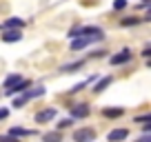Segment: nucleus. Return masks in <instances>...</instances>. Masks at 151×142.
Here are the masks:
<instances>
[{
	"label": "nucleus",
	"mask_w": 151,
	"mask_h": 142,
	"mask_svg": "<svg viewBox=\"0 0 151 142\" xmlns=\"http://www.w3.org/2000/svg\"><path fill=\"white\" fill-rule=\"evenodd\" d=\"M73 140L76 142H93L96 140V131L93 129H78L73 133Z\"/></svg>",
	"instance_id": "2"
},
{
	"label": "nucleus",
	"mask_w": 151,
	"mask_h": 142,
	"mask_svg": "<svg viewBox=\"0 0 151 142\" xmlns=\"http://www.w3.org/2000/svg\"><path fill=\"white\" fill-rule=\"evenodd\" d=\"M138 142H151V138L149 136H142V138H138Z\"/></svg>",
	"instance_id": "26"
},
{
	"label": "nucleus",
	"mask_w": 151,
	"mask_h": 142,
	"mask_svg": "<svg viewBox=\"0 0 151 142\" xmlns=\"http://www.w3.org/2000/svg\"><path fill=\"white\" fill-rule=\"evenodd\" d=\"M140 20L142 18H122V20H120V24H122V27H131V24H138Z\"/></svg>",
	"instance_id": "17"
},
{
	"label": "nucleus",
	"mask_w": 151,
	"mask_h": 142,
	"mask_svg": "<svg viewBox=\"0 0 151 142\" xmlns=\"http://www.w3.org/2000/svg\"><path fill=\"white\" fill-rule=\"evenodd\" d=\"M136 122H151V115H140V118H136Z\"/></svg>",
	"instance_id": "22"
},
{
	"label": "nucleus",
	"mask_w": 151,
	"mask_h": 142,
	"mask_svg": "<svg viewBox=\"0 0 151 142\" xmlns=\"http://www.w3.org/2000/svg\"><path fill=\"white\" fill-rule=\"evenodd\" d=\"M71 115L73 118H87L89 115V104H73L71 107Z\"/></svg>",
	"instance_id": "5"
},
{
	"label": "nucleus",
	"mask_w": 151,
	"mask_h": 142,
	"mask_svg": "<svg viewBox=\"0 0 151 142\" xmlns=\"http://www.w3.org/2000/svg\"><path fill=\"white\" fill-rule=\"evenodd\" d=\"M142 56L149 58V56H151V49H149V47H145V49H142Z\"/></svg>",
	"instance_id": "24"
},
{
	"label": "nucleus",
	"mask_w": 151,
	"mask_h": 142,
	"mask_svg": "<svg viewBox=\"0 0 151 142\" xmlns=\"http://www.w3.org/2000/svg\"><path fill=\"white\" fill-rule=\"evenodd\" d=\"M53 118H56V109H42V111L36 113V122L38 124H45V122H49V120H53Z\"/></svg>",
	"instance_id": "3"
},
{
	"label": "nucleus",
	"mask_w": 151,
	"mask_h": 142,
	"mask_svg": "<svg viewBox=\"0 0 151 142\" xmlns=\"http://www.w3.org/2000/svg\"><path fill=\"white\" fill-rule=\"evenodd\" d=\"M131 58H133V53L129 51V49H122L120 53H116V56H111V58H109V62H111L113 67H118V65H127V62L131 60Z\"/></svg>",
	"instance_id": "1"
},
{
	"label": "nucleus",
	"mask_w": 151,
	"mask_h": 142,
	"mask_svg": "<svg viewBox=\"0 0 151 142\" xmlns=\"http://www.w3.org/2000/svg\"><path fill=\"white\" fill-rule=\"evenodd\" d=\"M111 82H113V78H111V76H104V78H100V80L96 82V87H93V93H102V91L107 89V87L111 85Z\"/></svg>",
	"instance_id": "7"
},
{
	"label": "nucleus",
	"mask_w": 151,
	"mask_h": 142,
	"mask_svg": "<svg viewBox=\"0 0 151 142\" xmlns=\"http://www.w3.org/2000/svg\"><path fill=\"white\" fill-rule=\"evenodd\" d=\"M122 113H124V111L120 109V107H118V109H113V107H109V109H102V115H104V118H120Z\"/></svg>",
	"instance_id": "16"
},
{
	"label": "nucleus",
	"mask_w": 151,
	"mask_h": 142,
	"mask_svg": "<svg viewBox=\"0 0 151 142\" xmlns=\"http://www.w3.org/2000/svg\"><path fill=\"white\" fill-rule=\"evenodd\" d=\"M27 102H29V100L24 98V93H22V95H20V98H16V100H14V107H16V109H20V107H24V104H27Z\"/></svg>",
	"instance_id": "19"
},
{
	"label": "nucleus",
	"mask_w": 151,
	"mask_h": 142,
	"mask_svg": "<svg viewBox=\"0 0 151 142\" xmlns=\"http://www.w3.org/2000/svg\"><path fill=\"white\" fill-rule=\"evenodd\" d=\"M29 85H31V82H29V80H24V78H22V80H20L18 85L14 87V89H7L5 93H7V95H16V93H20V91H24V89H27Z\"/></svg>",
	"instance_id": "9"
},
{
	"label": "nucleus",
	"mask_w": 151,
	"mask_h": 142,
	"mask_svg": "<svg viewBox=\"0 0 151 142\" xmlns=\"http://www.w3.org/2000/svg\"><path fill=\"white\" fill-rule=\"evenodd\" d=\"M124 7H127V0H113V9H116V11L124 9Z\"/></svg>",
	"instance_id": "20"
},
{
	"label": "nucleus",
	"mask_w": 151,
	"mask_h": 142,
	"mask_svg": "<svg viewBox=\"0 0 151 142\" xmlns=\"http://www.w3.org/2000/svg\"><path fill=\"white\" fill-rule=\"evenodd\" d=\"M5 27L7 29H16V31H20V27H24V20L22 18H9L5 22Z\"/></svg>",
	"instance_id": "12"
},
{
	"label": "nucleus",
	"mask_w": 151,
	"mask_h": 142,
	"mask_svg": "<svg viewBox=\"0 0 151 142\" xmlns=\"http://www.w3.org/2000/svg\"><path fill=\"white\" fill-rule=\"evenodd\" d=\"M45 91H47L45 87H33V89L24 91V98H27V100H33V98H38V95H42Z\"/></svg>",
	"instance_id": "13"
},
{
	"label": "nucleus",
	"mask_w": 151,
	"mask_h": 142,
	"mask_svg": "<svg viewBox=\"0 0 151 142\" xmlns=\"http://www.w3.org/2000/svg\"><path fill=\"white\" fill-rule=\"evenodd\" d=\"M56 127H58V131H62V129H69V127H71V118H62L60 122L56 124Z\"/></svg>",
	"instance_id": "18"
},
{
	"label": "nucleus",
	"mask_w": 151,
	"mask_h": 142,
	"mask_svg": "<svg viewBox=\"0 0 151 142\" xmlns=\"http://www.w3.org/2000/svg\"><path fill=\"white\" fill-rule=\"evenodd\" d=\"M127 136H129L127 129H113V131H109L107 140H109V142H120V140H124Z\"/></svg>",
	"instance_id": "6"
},
{
	"label": "nucleus",
	"mask_w": 151,
	"mask_h": 142,
	"mask_svg": "<svg viewBox=\"0 0 151 142\" xmlns=\"http://www.w3.org/2000/svg\"><path fill=\"white\" fill-rule=\"evenodd\" d=\"M20 38H22V33L16 31V29H7V31L2 33V40H5V42H18Z\"/></svg>",
	"instance_id": "8"
},
{
	"label": "nucleus",
	"mask_w": 151,
	"mask_h": 142,
	"mask_svg": "<svg viewBox=\"0 0 151 142\" xmlns=\"http://www.w3.org/2000/svg\"><path fill=\"white\" fill-rule=\"evenodd\" d=\"M20 80H22V78H20L18 73H11V76H7V80H5V91H7V89H14V87L18 85Z\"/></svg>",
	"instance_id": "14"
},
{
	"label": "nucleus",
	"mask_w": 151,
	"mask_h": 142,
	"mask_svg": "<svg viewBox=\"0 0 151 142\" xmlns=\"http://www.w3.org/2000/svg\"><path fill=\"white\" fill-rule=\"evenodd\" d=\"M7 115H9V107H5V109H0V120H2V118H7Z\"/></svg>",
	"instance_id": "23"
},
{
	"label": "nucleus",
	"mask_w": 151,
	"mask_h": 142,
	"mask_svg": "<svg viewBox=\"0 0 151 142\" xmlns=\"http://www.w3.org/2000/svg\"><path fill=\"white\" fill-rule=\"evenodd\" d=\"M31 129H22V127H14V129H9V136L11 138H22V136H31Z\"/></svg>",
	"instance_id": "11"
},
{
	"label": "nucleus",
	"mask_w": 151,
	"mask_h": 142,
	"mask_svg": "<svg viewBox=\"0 0 151 142\" xmlns=\"http://www.w3.org/2000/svg\"><path fill=\"white\" fill-rule=\"evenodd\" d=\"M142 131H145V136H147V133H149V131H151V124H149V122H147V124H145V127H142Z\"/></svg>",
	"instance_id": "25"
},
{
	"label": "nucleus",
	"mask_w": 151,
	"mask_h": 142,
	"mask_svg": "<svg viewBox=\"0 0 151 142\" xmlns=\"http://www.w3.org/2000/svg\"><path fill=\"white\" fill-rule=\"evenodd\" d=\"M42 142H62V133L60 131H51V133H45Z\"/></svg>",
	"instance_id": "15"
},
{
	"label": "nucleus",
	"mask_w": 151,
	"mask_h": 142,
	"mask_svg": "<svg viewBox=\"0 0 151 142\" xmlns=\"http://www.w3.org/2000/svg\"><path fill=\"white\" fill-rule=\"evenodd\" d=\"M0 142H20L18 138H11V136H0Z\"/></svg>",
	"instance_id": "21"
},
{
	"label": "nucleus",
	"mask_w": 151,
	"mask_h": 142,
	"mask_svg": "<svg viewBox=\"0 0 151 142\" xmlns=\"http://www.w3.org/2000/svg\"><path fill=\"white\" fill-rule=\"evenodd\" d=\"M96 40H102V38H73V40H71V49H73V51H78V49H85L87 44L96 42Z\"/></svg>",
	"instance_id": "4"
},
{
	"label": "nucleus",
	"mask_w": 151,
	"mask_h": 142,
	"mask_svg": "<svg viewBox=\"0 0 151 142\" xmlns=\"http://www.w3.org/2000/svg\"><path fill=\"white\" fill-rule=\"evenodd\" d=\"M82 67H85V60H78V62H71V65H62L60 71H65V73H73V71L82 69Z\"/></svg>",
	"instance_id": "10"
}]
</instances>
